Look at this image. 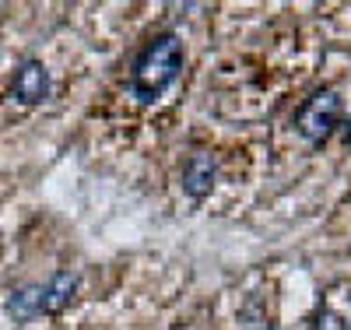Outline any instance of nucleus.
Wrapping results in <instances>:
<instances>
[{"label": "nucleus", "mask_w": 351, "mask_h": 330, "mask_svg": "<svg viewBox=\"0 0 351 330\" xmlns=\"http://www.w3.org/2000/svg\"><path fill=\"white\" fill-rule=\"evenodd\" d=\"M8 313L14 323H28L46 313V292L43 285H21L8 295Z\"/></svg>", "instance_id": "nucleus-5"}, {"label": "nucleus", "mask_w": 351, "mask_h": 330, "mask_svg": "<svg viewBox=\"0 0 351 330\" xmlns=\"http://www.w3.org/2000/svg\"><path fill=\"white\" fill-rule=\"evenodd\" d=\"M337 119H341V95L334 92V88H319V92H313L302 102V109L295 113V134L319 144V141L330 137Z\"/></svg>", "instance_id": "nucleus-2"}, {"label": "nucleus", "mask_w": 351, "mask_h": 330, "mask_svg": "<svg viewBox=\"0 0 351 330\" xmlns=\"http://www.w3.org/2000/svg\"><path fill=\"white\" fill-rule=\"evenodd\" d=\"M180 71H183V43H180V36L162 32L137 56L134 74H130V95L144 106H152L165 95V88L176 84Z\"/></svg>", "instance_id": "nucleus-1"}, {"label": "nucleus", "mask_w": 351, "mask_h": 330, "mask_svg": "<svg viewBox=\"0 0 351 330\" xmlns=\"http://www.w3.org/2000/svg\"><path fill=\"white\" fill-rule=\"evenodd\" d=\"M77 288H81V278L74 271H56L49 278V285L43 288L46 292V313H64L77 298Z\"/></svg>", "instance_id": "nucleus-6"}, {"label": "nucleus", "mask_w": 351, "mask_h": 330, "mask_svg": "<svg viewBox=\"0 0 351 330\" xmlns=\"http://www.w3.org/2000/svg\"><path fill=\"white\" fill-rule=\"evenodd\" d=\"M267 330H281V327H267Z\"/></svg>", "instance_id": "nucleus-8"}, {"label": "nucleus", "mask_w": 351, "mask_h": 330, "mask_svg": "<svg viewBox=\"0 0 351 330\" xmlns=\"http://www.w3.org/2000/svg\"><path fill=\"white\" fill-rule=\"evenodd\" d=\"M215 176H218L215 155H208V152L190 155L186 165H183V193L190 200H204V197L211 193V187H215Z\"/></svg>", "instance_id": "nucleus-3"}, {"label": "nucleus", "mask_w": 351, "mask_h": 330, "mask_svg": "<svg viewBox=\"0 0 351 330\" xmlns=\"http://www.w3.org/2000/svg\"><path fill=\"white\" fill-rule=\"evenodd\" d=\"M316 330H351V323L341 316V313H334V309H324L316 316Z\"/></svg>", "instance_id": "nucleus-7"}, {"label": "nucleus", "mask_w": 351, "mask_h": 330, "mask_svg": "<svg viewBox=\"0 0 351 330\" xmlns=\"http://www.w3.org/2000/svg\"><path fill=\"white\" fill-rule=\"evenodd\" d=\"M49 95V74L39 60H25L14 74V99L21 106H39Z\"/></svg>", "instance_id": "nucleus-4"}]
</instances>
